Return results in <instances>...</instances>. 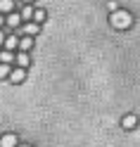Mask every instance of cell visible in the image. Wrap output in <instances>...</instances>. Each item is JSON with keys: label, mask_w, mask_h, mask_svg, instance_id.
I'll use <instances>...</instances> for the list:
<instances>
[{"label": "cell", "mask_w": 140, "mask_h": 147, "mask_svg": "<svg viewBox=\"0 0 140 147\" xmlns=\"http://www.w3.org/2000/svg\"><path fill=\"white\" fill-rule=\"evenodd\" d=\"M109 22H112V26H114V29H128V26L133 24V17H131L126 10H116V12H112Z\"/></svg>", "instance_id": "cell-1"}, {"label": "cell", "mask_w": 140, "mask_h": 147, "mask_svg": "<svg viewBox=\"0 0 140 147\" xmlns=\"http://www.w3.org/2000/svg\"><path fill=\"white\" fill-rule=\"evenodd\" d=\"M0 147H17V135H12V133L3 135V140H0Z\"/></svg>", "instance_id": "cell-2"}, {"label": "cell", "mask_w": 140, "mask_h": 147, "mask_svg": "<svg viewBox=\"0 0 140 147\" xmlns=\"http://www.w3.org/2000/svg\"><path fill=\"white\" fill-rule=\"evenodd\" d=\"M24 78H26V71H24L22 67L17 69V71H12V74H10V81H12V83H22Z\"/></svg>", "instance_id": "cell-3"}, {"label": "cell", "mask_w": 140, "mask_h": 147, "mask_svg": "<svg viewBox=\"0 0 140 147\" xmlns=\"http://www.w3.org/2000/svg\"><path fill=\"white\" fill-rule=\"evenodd\" d=\"M7 24H10L12 29H14V26H19V24H22V14H14V12H10V17H7Z\"/></svg>", "instance_id": "cell-4"}, {"label": "cell", "mask_w": 140, "mask_h": 147, "mask_svg": "<svg viewBox=\"0 0 140 147\" xmlns=\"http://www.w3.org/2000/svg\"><path fill=\"white\" fill-rule=\"evenodd\" d=\"M121 123H124V128H135V123H138V116L128 114V116H126V119H124V121H121Z\"/></svg>", "instance_id": "cell-5"}, {"label": "cell", "mask_w": 140, "mask_h": 147, "mask_svg": "<svg viewBox=\"0 0 140 147\" xmlns=\"http://www.w3.org/2000/svg\"><path fill=\"white\" fill-rule=\"evenodd\" d=\"M29 55H26V52H22V55H17V64H19V67L22 69H26V67H29Z\"/></svg>", "instance_id": "cell-6"}, {"label": "cell", "mask_w": 140, "mask_h": 147, "mask_svg": "<svg viewBox=\"0 0 140 147\" xmlns=\"http://www.w3.org/2000/svg\"><path fill=\"white\" fill-rule=\"evenodd\" d=\"M3 45H5V48H7V50H14V48H17V45H19V40H17V38H14V36H7V38H5V43H3Z\"/></svg>", "instance_id": "cell-7"}, {"label": "cell", "mask_w": 140, "mask_h": 147, "mask_svg": "<svg viewBox=\"0 0 140 147\" xmlns=\"http://www.w3.org/2000/svg\"><path fill=\"white\" fill-rule=\"evenodd\" d=\"M12 59H17V57H14V55H12L10 50H5V52H0V62H3V64H10Z\"/></svg>", "instance_id": "cell-8"}, {"label": "cell", "mask_w": 140, "mask_h": 147, "mask_svg": "<svg viewBox=\"0 0 140 147\" xmlns=\"http://www.w3.org/2000/svg\"><path fill=\"white\" fill-rule=\"evenodd\" d=\"M12 7H14L12 0H0V12H12Z\"/></svg>", "instance_id": "cell-9"}, {"label": "cell", "mask_w": 140, "mask_h": 147, "mask_svg": "<svg viewBox=\"0 0 140 147\" xmlns=\"http://www.w3.org/2000/svg\"><path fill=\"white\" fill-rule=\"evenodd\" d=\"M31 45H33V40H31V38H24V40H19V48H22L24 52H26V50H29V48H31Z\"/></svg>", "instance_id": "cell-10"}, {"label": "cell", "mask_w": 140, "mask_h": 147, "mask_svg": "<svg viewBox=\"0 0 140 147\" xmlns=\"http://www.w3.org/2000/svg\"><path fill=\"white\" fill-rule=\"evenodd\" d=\"M26 33H29V36H33V33H38V24H26Z\"/></svg>", "instance_id": "cell-11"}, {"label": "cell", "mask_w": 140, "mask_h": 147, "mask_svg": "<svg viewBox=\"0 0 140 147\" xmlns=\"http://www.w3.org/2000/svg\"><path fill=\"white\" fill-rule=\"evenodd\" d=\"M10 76V64H0V78Z\"/></svg>", "instance_id": "cell-12"}, {"label": "cell", "mask_w": 140, "mask_h": 147, "mask_svg": "<svg viewBox=\"0 0 140 147\" xmlns=\"http://www.w3.org/2000/svg\"><path fill=\"white\" fill-rule=\"evenodd\" d=\"M31 17H33L31 7H24V10H22V19H31Z\"/></svg>", "instance_id": "cell-13"}, {"label": "cell", "mask_w": 140, "mask_h": 147, "mask_svg": "<svg viewBox=\"0 0 140 147\" xmlns=\"http://www.w3.org/2000/svg\"><path fill=\"white\" fill-rule=\"evenodd\" d=\"M33 19H36V22H43V19H45V12H43V10H36V12H33Z\"/></svg>", "instance_id": "cell-14"}, {"label": "cell", "mask_w": 140, "mask_h": 147, "mask_svg": "<svg viewBox=\"0 0 140 147\" xmlns=\"http://www.w3.org/2000/svg\"><path fill=\"white\" fill-rule=\"evenodd\" d=\"M3 43H5V33L0 31V45H3Z\"/></svg>", "instance_id": "cell-15"}, {"label": "cell", "mask_w": 140, "mask_h": 147, "mask_svg": "<svg viewBox=\"0 0 140 147\" xmlns=\"http://www.w3.org/2000/svg\"><path fill=\"white\" fill-rule=\"evenodd\" d=\"M17 147H31V145H17Z\"/></svg>", "instance_id": "cell-16"}, {"label": "cell", "mask_w": 140, "mask_h": 147, "mask_svg": "<svg viewBox=\"0 0 140 147\" xmlns=\"http://www.w3.org/2000/svg\"><path fill=\"white\" fill-rule=\"evenodd\" d=\"M3 22H5V19H3V17H0V26H3Z\"/></svg>", "instance_id": "cell-17"}, {"label": "cell", "mask_w": 140, "mask_h": 147, "mask_svg": "<svg viewBox=\"0 0 140 147\" xmlns=\"http://www.w3.org/2000/svg\"><path fill=\"white\" fill-rule=\"evenodd\" d=\"M24 3H31V0H24Z\"/></svg>", "instance_id": "cell-18"}]
</instances>
